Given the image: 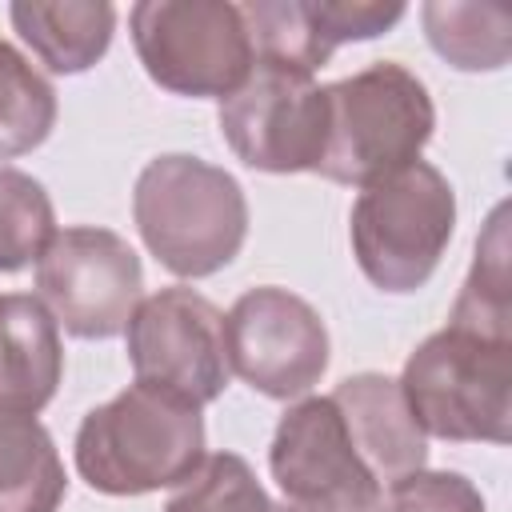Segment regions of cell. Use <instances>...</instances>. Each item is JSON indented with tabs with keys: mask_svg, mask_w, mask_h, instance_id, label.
<instances>
[{
	"mask_svg": "<svg viewBox=\"0 0 512 512\" xmlns=\"http://www.w3.org/2000/svg\"><path fill=\"white\" fill-rule=\"evenodd\" d=\"M204 456L200 408L136 380L112 400L88 408L72 444L80 480L100 496L180 488Z\"/></svg>",
	"mask_w": 512,
	"mask_h": 512,
	"instance_id": "obj_1",
	"label": "cell"
},
{
	"mask_svg": "<svg viewBox=\"0 0 512 512\" xmlns=\"http://www.w3.org/2000/svg\"><path fill=\"white\" fill-rule=\"evenodd\" d=\"M132 220L144 248L172 276L204 280L240 256L248 200L232 172L188 152H164L136 176Z\"/></svg>",
	"mask_w": 512,
	"mask_h": 512,
	"instance_id": "obj_2",
	"label": "cell"
},
{
	"mask_svg": "<svg viewBox=\"0 0 512 512\" xmlns=\"http://www.w3.org/2000/svg\"><path fill=\"white\" fill-rule=\"evenodd\" d=\"M396 384L424 436L452 444L512 436V336L444 324L404 360Z\"/></svg>",
	"mask_w": 512,
	"mask_h": 512,
	"instance_id": "obj_3",
	"label": "cell"
},
{
	"mask_svg": "<svg viewBox=\"0 0 512 512\" xmlns=\"http://www.w3.org/2000/svg\"><path fill=\"white\" fill-rule=\"evenodd\" d=\"M324 100L328 140L316 172L344 188H368L416 164L436 128L424 80L396 60H376L324 84Z\"/></svg>",
	"mask_w": 512,
	"mask_h": 512,
	"instance_id": "obj_4",
	"label": "cell"
},
{
	"mask_svg": "<svg viewBox=\"0 0 512 512\" xmlns=\"http://www.w3.org/2000/svg\"><path fill=\"white\" fill-rule=\"evenodd\" d=\"M452 232L456 192L428 160L360 188L348 216V240L360 272L392 296L416 292L432 280Z\"/></svg>",
	"mask_w": 512,
	"mask_h": 512,
	"instance_id": "obj_5",
	"label": "cell"
},
{
	"mask_svg": "<svg viewBox=\"0 0 512 512\" xmlns=\"http://www.w3.org/2000/svg\"><path fill=\"white\" fill-rule=\"evenodd\" d=\"M128 28L148 80L172 96L228 100L256 64L240 4L140 0L128 12Z\"/></svg>",
	"mask_w": 512,
	"mask_h": 512,
	"instance_id": "obj_6",
	"label": "cell"
},
{
	"mask_svg": "<svg viewBox=\"0 0 512 512\" xmlns=\"http://www.w3.org/2000/svg\"><path fill=\"white\" fill-rule=\"evenodd\" d=\"M36 296L76 340H112L144 300V268L112 228H56L36 260Z\"/></svg>",
	"mask_w": 512,
	"mask_h": 512,
	"instance_id": "obj_7",
	"label": "cell"
},
{
	"mask_svg": "<svg viewBox=\"0 0 512 512\" xmlns=\"http://www.w3.org/2000/svg\"><path fill=\"white\" fill-rule=\"evenodd\" d=\"M136 384L168 392L192 408L228 388L224 312L196 288H160L144 296L124 328Z\"/></svg>",
	"mask_w": 512,
	"mask_h": 512,
	"instance_id": "obj_8",
	"label": "cell"
},
{
	"mask_svg": "<svg viewBox=\"0 0 512 512\" xmlns=\"http://www.w3.org/2000/svg\"><path fill=\"white\" fill-rule=\"evenodd\" d=\"M284 512H380L384 484L356 452L332 396H300L276 420L268 448Z\"/></svg>",
	"mask_w": 512,
	"mask_h": 512,
	"instance_id": "obj_9",
	"label": "cell"
},
{
	"mask_svg": "<svg viewBox=\"0 0 512 512\" xmlns=\"http://www.w3.org/2000/svg\"><path fill=\"white\" fill-rule=\"evenodd\" d=\"M228 368L268 400H300L328 372V328L320 312L280 288L260 284L224 312Z\"/></svg>",
	"mask_w": 512,
	"mask_h": 512,
	"instance_id": "obj_10",
	"label": "cell"
},
{
	"mask_svg": "<svg viewBox=\"0 0 512 512\" xmlns=\"http://www.w3.org/2000/svg\"><path fill=\"white\" fill-rule=\"evenodd\" d=\"M220 132L240 164L272 176L316 172L328 140L324 88L288 68L252 64L248 80L220 100Z\"/></svg>",
	"mask_w": 512,
	"mask_h": 512,
	"instance_id": "obj_11",
	"label": "cell"
},
{
	"mask_svg": "<svg viewBox=\"0 0 512 512\" xmlns=\"http://www.w3.org/2000/svg\"><path fill=\"white\" fill-rule=\"evenodd\" d=\"M332 404L340 408L356 452L384 488L428 464V436L412 420L392 376L356 372L332 388Z\"/></svg>",
	"mask_w": 512,
	"mask_h": 512,
	"instance_id": "obj_12",
	"label": "cell"
},
{
	"mask_svg": "<svg viewBox=\"0 0 512 512\" xmlns=\"http://www.w3.org/2000/svg\"><path fill=\"white\" fill-rule=\"evenodd\" d=\"M64 380L60 324L32 292H0V408L36 416Z\"/></svg>",
	"mask_w": 512,
	"mask_h": 512,
	"instance_id": "obj_13",
	"label": "cell"
},
{
	"mask_svg": "<svg viewBox=\"0 0 512 512\" xmlns=\"http://www.w3.org/2000/svg\"><path fill=\"white\" fill-rule=\"evenodd\" d=\"M8 20L56 76H80L100 64L116 32V8L108 0H16L8 4Z\"/></svg>",
	"mask_w": 512,
	"mask_h": 512,
	"instance_id": "obj_14",
	"label": "cell"
},
{
	"mask_svg": "<svg viewBox=\"0 0 512 512\" xmlns=\"http://www.w3.org/2000/svg\"><path fill=\"white\" fill-rule=\"evenodd\" d=\"M68 496L52 432L24 412L0 408V512H60Z\"/></svg>",
	"mask_w": 512,
	"mask_h": 512,
	"instance_id": "obj_15",
	"label": "cell"
},
{
	"mask_svg": "<svg viewBox=\"0 0 512 512\" xmlns=\"http://www.w3.org/2000/svg\"><path fill=\"white\" fill-rule=\"evenodd\" d=\"M424 36L440 60L460 72H496L512 56V16L496 4L432 0L420 8Z\"/></svg>",
	"mask_w": 512,
	"mask_h": 512,
	"instance_id": "obj_16",
	"label": "cell"
},
{
	"mask_svg": "<svg viewBox=\"0 0 512 512\" xmlns=\"http://www.w3.org/2000/svg\"><path fill=\"white\" fill-rule=\"evenodd\" d=\"M508 208L496 204L484 232L476 236L472 268L456 292L448 324L476 328V332H496L512 336V280H508V228H504Z\"/></svg>",
	"mask_w": 512,
	"mask_h": 512,
	"instance_id": "obj_17",
	"label": "cell"
},
{
	"mask_svg": "<svg viewBox=\"0 0 512 512\" xmlns=\"http://www.w3.org/2000/svg\"><path fill=\"white\" fill-rule=\"evenodd\" d=\"M56 88L32 60L0 40V160L40 148L56 128Z\"/></svg>",
	"mask_w": 512,
	"mask_h": 512,
	"instance_id": "obj_18",
	"label": "cell"
},
{
	"mask_svg": "<svg viewBox=\"0 0 512 512\" xmlns=\"http://www.w3.org/2000/svg\"><path fill=\"white\" fill-rule=\"evenodd\" d=\"M240 16L248 28L256 64L312 76L332 56V48L324 44V36L312 28L304 12V0H248L240 4Z\"/></svg>",
	"mask_w": 512,
	"mask_h": 512,
	"instance_id": "obj_19",
	"label": "cell"
},
{
	"mask_svg": "<svg viewBox=\"0 0 512 512\" xmlns=\"http://www.w3.org/2000/svg\"><path fill=\"white\" fill-rule=\"evenodd\" d=\"M56 236V208L44 184L12 164H0V272H20Z\"/></svg>",
	"mask_w": 512,
	"mask_h": 512,
	"instance_id": "obj_20",
	"label": "cell"
},
{
	"mask_svg": "<svg viewBox=\"0 0 512 512\" xmlns=\"http://www.w3.org/2000/svg\"><path fill=\"white\" fill-rule=\"evenodd\" d=\"M164 512H284L240 452H212L164 500Z\"/></svg>",
	"mask_w": 512,
	"mask_h": 512,
	"instance_id": "obj_21",
	"label": "cell"
},
{
	"mask_svg": "<svg viewBox=\"0 0 512 512\" xmlns=\"http://www.w3.org/2000/svg\"><path fill=\"white\" fill-rule=\"evenodd\" d=\"M380 512H488L480 488L464 472H408L384 488Z\"/></svg>",
	"mask_w": 512,
	"mask_h": 512,
	"instance_id": "obj_22",
	"label": "cell"
},
{
	"mask_svg": "<svg viewBox=\"0 0 512 512\" xmlns=\"http://www.w3.org/2000/svg\"><path fill=\"white\" fill-rule=\"evenodd\" d=\"M304 12L324 44L336 52L340 44L384 36L404 20L408 8L400 0H304Z\"/></svg>",
	"mask_w": 512,
	"mask_h": 512,
	"instance_id": "obj_23",
	"label": "cell"
}]
</instances>
